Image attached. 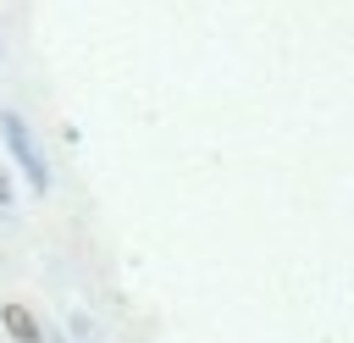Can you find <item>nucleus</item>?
Here are the masks:
<instances>
[{
	"label": "nucleus",
	"mask_w": 354,
	"mask_h": 343,
	"mask_svg": "<svg viewBox=\"0 0 354 343\" xmlns=\"http://www.w3.org/2000/svg\"><path fill=\"white\" fill-rule=\"evenodd\" d=\"M0 138H6L11 160L22 166L28 188H33V194H50V166H44V155H39V138H33V127H28L17 111H0Z\"/></svg>",
	"instance_id": "1"
},
{
	"label": "nucleus",
	"mask_w": 354,
	"mask_h": 343,
	"mask_svg": "<svg viewBox=\"0 0 354 343\" xmlns=\"http://www.w3.org/2000/svg\"><path fill=\"white\" fill-rule=\"evenodd\" d=\"M0 326H6L17 343H44V326H39V315H33L28 304H17V299H11V304H0Z\"/></svg>",
	"instance_id": "2"
},
{
	"label": "nucleus",
	"mask_w": 354,
	"mask_h": 343,
	"mask_svg": "<svg viewBox=\"0 0 354 343\" xmlns=\"http://www.w3.org/2000/svg\"><path fill=\"white\" fill-rule=\"evenodd\" d=\"M11 199H17V194H11V177L0 172V205H11Z\"/></svg>",
	"instance_id": "3"
}]
</instances>
